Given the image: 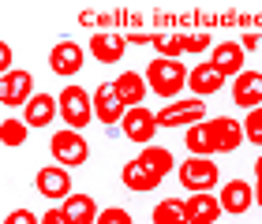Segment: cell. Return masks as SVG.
Here are the masks:
<instances>
[{
	"mask_svg": "<svg viewBox=\"0 0 262 224\" xmlns=\"http://www.w3.org/2000/svg\"><path fill=\"white\" fill-rule=\"evenodd\" d=\"M217 224H221V220H217Z\"/></svg>",
	"mask_w": 262,
	"mask_h": 224,
	"instance_id": "obj_35",
	"label": "cell"
},
{
	"mask_svg": "<svg viewBox=\"0 0 262 224\" xmlns=\"http://www.w3.org/2000/svg\"><path fill=\"white\" fill-rule=\"evenodd\" d=\"M86 53H90L98 64L113 67V64H120L124 56H127V34H116V30H98V34H90Z\"/></svg>",
	"mask_w": 262,
	"mask_h": 224,
	"instance_id": "obj_11",
	"label": "cell"
},
{
	"mask_svg": "<svg viewBox=\"0 0 262 224\" xmlns=\"http://www.w3.org/2000/svg\"><path fill=\"white\" fill-rule=\"evenodd\" d=\"M247 142L244 138V123L232 120V116H213V120H202L195 127L184 131V146L191 157H217V153H236Z\"/></svg>",
	"mask_w": 262,
	"mask_h": 224,
	"instance_id": "obj_1",
	"label": "cell"
},
{
	"mask_svg": "<svg viewBox=\"0 0 262 224\" xmlns=\"http://www.w3.org/2000/svg\"><path fill=\"white\" fill-rule=\"evenodd\" d=\"M202 120H206V101L199 97H180L158 112V127H195Z\"/></svg>",
	"mask_w": 262,
	"mask_h": 224,
	"instance_id": "obj_10",
	"label": "cell"
},
{
	"mask_svg": "<svg viewBox=\"0 0 262 224\" xmlns=\"http://www.w3.org/2000/svg\"><path fill=\"white\" fill-rule=\"evenodd\" d=\"M217 202L229 217H244L255 206V187L247 180H229L225 187H217Z\"/></svg>",
	"mask_w": 262,
	"mask_h": 224,
	"instance_id": "obj_15",
	"label": "cell"
},
{
	"mask_svg": "<svg viewBox=\"0 0 262 224\" xmlns=\"http://www.w3.org/2000/svg\"><path fill=\"white\" fill-rule=\"evenodd\" d=\"M56 105H60V120L68 123V131L82 135V127H90V120H94V93L82 90L79 82H68V86L56 93Z\"/></svg>",
	"mask_w": 262,
	"mask_h": 224,
	"instance_id": "obj_4",
	"label": "cell"
},
{
	"mask_svg": "<svg viewBox=\"0 0 262 224\" xmlns=\"http://www.w3.org/2000/svg\"><path fill=\"white\" fill-rule=\"evenodd\" d=\"M213 41L210 34H184V56H202V53H210L213 49Z\"/></svg>",
	"mask_w": 262,
	"mask_h": 224,
	"instance_id": "obj_26",
	"label": "cell"
},
{
	"mask_svg": "<svg viewBox=\"0 0 262 224\" xmlns=\"http://www.w3.org/2000/svg\"><path fill=\"white\" fill-rule=\"evenodd\" d=\"M240 123H244V138H247L251 146H258V150H262V109H251Z\"/></svg>",
	"mask_w": 262,
	"mask_h": 224,
	"instance_id": "obj_25",
	"label": "cell"
},
{
	"mask_svg": "<svg viewBox=\"0 0 262 224\" xmlns=\"http://www.w3.org/2000/svg\"><path fill=\"white\" fill-rule=\"evenodd\" d=\"M4 224H38V213H30V209H11L4 217Z\"/></svg>",
	"mask_w": 262,
	"mask_h": 224,
	"instance_id": "obj_29",
	"label": "cell"
},
{
	"mask_svg": "<svg viewBox=\"0 0 262 224\" xmlns=\"http://www.w3.org/2000/svg\"><path fill=\"white\" fill-rule=\"evenodd\" d=\"M255 206L262 209V187H255Z\"/></svg>",
	"mask_w": 262,
	"mask_h": 224,
	"instance_id": "obj_33",
	"label": "cell"
},
{
	"mask_svg": "<svg viewBox=\"0 0 262 224\" xmlns=\"http://www.w3.org/2000/svg\"><path fill=\"white\" fill-rule=\"evenodd\" d=\"M0 90H4V105L8 109H27V101L34 97V75L27 67H11V71L0 79Z\"/></svg>",
	"mask_w": 262,
	"mask_h": 224,
	"instance_id": "obj_14",
	"label": "cell"
},
{
	"mask_svg": "<svg viewBox=\"0 0 262 224\" xmlns=\"http://www.w3.org/2000/svg\"><path fill=\"white\" fill-rule=\"evenodd\" d=\"M150 217H154V224H187V209L180 198H161Z\"/></svg>",
	"mask_w": 262,
	"mask_h": 224,
	"instance_id": "obj_22",
	"label": "cell"
},
{
	"mask_svg": "<svg viewBox=\"0 0 262 224\" xmlns=\"http://www.w3.org/2000/svg\"><path fill=\"white\" fill-rule=\"evenodd\" d=\"M49 153H53V161L60 164V168L71 172V168H82V164L90 161V142H86L79 131H68V127H60V131H53Z\"/></svg>",
	"mask_w": 262,
	"mask_h": 224,
	"instance_id": "obj_6",
	"label": "cell"
},
{
	"mask_svg": "<svg viewBox=\"0 0 262 224\" xmlns=\"http://www.w3.org/2000/svg\"><path fill=\"white\" fill-rule=\"evenodd\" d=\"M142 79H146L150 93H158V97L165 101H180V93L187 90V67L180 60H161V56H154V60L146 64V71H142Z\"/></svg>",
	"mask_w": 262,
	"mask_h": 224,
	"instance_id": "obj_3",
	"label": "cell"
},
{
	"mask_svg": "<svg viewBox=\"0 0 262 224\" xmlns=\"http://www.w3.org/2000/svg\"><path fill=\"white\" fill-rule=\"evenodd\" d=\"M60 116V105L53 101V93H34L23 109V123L27 127H53V120Z\"/></svg>",
	"mask_w": 262,
	"mask_h": 224,
	"instance_id": "obj_19",
	"label": "cell"
},
{
	"mask_svg": "<svg viewBox=\"0 0 262 224\" xmlns=\"http://www.w3.org/2000/svg\"><path fill=\"white\" fill-rule=\"evenodd\" d=\"M82 60H86V53H82V45L75 38H60L53 45V53H49V67L60 79H71V75H79L82 71Z\"/></svg>",
	"mask_w": 262,
	"mask_h": 224,
	"instance_id": "obj_13",
	"label": "cell"
},
{
	"mask_svg": "<svg viewBox=\"0 0 262 224\" xmlns=\"http://www.w3.org/2000/svg\"><path fill=\"white\" fill-rule=\"evenodd\" d=\"M38 224H68V220H64V213H60V206H49V209L38 217Z\"/></svg>",
	"mask_w": 262,
	"mask_h": 224,
	"instance_id": "obj_30",
	"label": "cell"
},
{
	"mask_svg": "<svg viewBox=\"0 0 262 224\" xmlns=\"http://www.w3.org/2000/svg\"><path fill=\"white\" fill-rule=\"evenodd\" d=\"M113 86H116V93H120V101L127 105V109H139V105H146L150 86H146V79H142L139 71H120V75L113 79Z\"/></svg>",
	"mask_w": 262,
	"mask_h": 224,
	"instance_id": "obj_20",
	"label": "cell"
},
{
	"mask_svg": "<svg viewBox=\"0 0 262 224\" xmlns=\"http://www.w3.org/2000/svg\"><path fill=\"white\" fill-rule=\"evenodd\" d=\"M172 168H176L172 150H165V146H142L139 157H131L120 168V183L127 187V191H135V194H146V191H158L161 180Z\"/></svg>",
	"mask_w": 262,
	"mask_h": 224,
	"instance_id": "obj_2",
	"label": "cell"
},
{
	"mask_svg": "<svg viewBox=\"0 0 262 224\" xmlns=\"http://www.w3.org/2000/svg\"><path fill=\"white\" fill-rule=\"evenodd\" d=\"M127 105L120 101V93H116L113 82H101L98 90H94V120H98L105 131H120V120H124Z\"/></svg>",
	"mask_w": 262,
	"mask_h": 224,
	"instance_id": "obj_8",
	"label": "cell"
},
{
	"mask_svg": "<svg viewBox=\"0 0 262 224\" xmlns=\"http://www.w3.org/2000/svg\"><path fill=\"white\" fill-rule=\"evenodd\" d=\"M11 67H15V53H11V45H8V41H0V79H4Z\"/></svg>",
	"mask_w": 262,
	"mask_h": 224,
	"instance_id": "obj_28",
	"label": "cell"
},
{
	"mask_svg": "<svg viewBox=\"0 0 262 224\" xmlns=\"http://www.w3.org/2000/svg\"><path fill=\"white\" fill-rule=\"evenodd\" d=\"M0 105H4V90H0Z\"/></svg>",
	"mask_w": 262,
	"mask_h": 224,
	"instance_id": "obj_34",
	"label": "cell"
},
{
	"mask_svg": "<svg viewBox=\"0 0 262 224\" xmlns=\"http://www.w3.org/2000/svg\"><path fill=\"white\" fill-rule=\"evenodd\" d=\"M255 187H262V157L255 161Z\"/></svg>",
	"mask_w": 262,
	"mask_h": 224,
	"instance_id": "obj_32",
	"label": "cell"
},
{
	"mask_svg": "<svg viewBox=\"0 0 262 224\" xmlns=\"http://www.w3.org/2000/svg\"><path fill=\"white\" fill-rule=\"evenodd\" d=\"M258 45H262V38H258V34H244V38H240V49H244V53H255Z\"/></svg>",
	"mask_w": 262,
	"mask_h": 224,
	"instance_id": "obj_31",
	"label": "cell"
},
{
	"mask_svg": "<svg viewBox=\"0 0 262 224\" xmlns=\"http://www.w3.org/2000/svg\"><path fill=\"white\" fill-rule=\"evenodd\" d=\"M232 105L244 109V112L262 109V71H251V67H247L244 75L232 79Z\"/></svg>",
	"mask_w": 262,
	"mask_h": 224,
	"instance_id": "obj_16",
	"label": "cell"
},
{
	"mask_svg": "<svg viewBox=\"0 0 262 224\" xmlns=\"http://www.w3.org/2000/svg\"><path fill=\"white\" fill-rule=\"evenodd\" d=\"M150 45L161 60H180L184 56V34H150Z\"/></svg>",
	"mask_w": 262,
	"mask_h": 224,
	"instance_id": "obj_23",
	"label": "cell"
},
{
	"mask_svg": "<svg viewBox=\"0 0 262 224\" xmlns=\"http://www.w3.org/2000/svg\"><path fill=\"white\" fill-rule=\"evenodd\" d=\"M180 187H187V194H213V187L221 183V168L213 157H187L176 164Z\"/></svg>",
	"mask_w": 262,
	"mask_h": 224,
	"instance_id": "obj_5",
	"label": "cell"
},
{
	"mask_svg": "<svg viewBox=\"0 0 262 224\" xmlns=\"http://www.w3.org/2000/svg\"><path fill=\"white\" fill-rule=\"evenodd\" d=\"M210 64L217 67V71L225 75V79H236V75H244L247 71V53L240 49V41H217L210 49Z\"/></svg>",
	"mask_w": 262,
	"mask_h": 224,
	"instance_id": "obj_17",
	"label": "cell"
},
{
	"mask_svg": "<svg viewBox=\"0 0 262 224\" xmlns=\"http://www.w3.org/2000/svg\"><path fill=\"white\" fill-rule=\"evenodd\" d=\"M98 224H135V220H131V213L124 206H105L98 213Z\"/></svg>",
	"mask_w": 262,
	"mask_h": 224,
	"instance_id": "obj_27",
	"label": "cell"
},
{
	"mask_svg": "<svg viewBox=\"0 0 262 224\" xmlns=\"http://www.w3.org/2000/svg\"><path fill=\"white\" fill-rule=\"evenodd\" d=\"M27 138H30V127L23 120H15V116H8V120L0 123V146L19 150V146H27Z\"/></svg>",
	"mask_w": 262,
	"mask_h": 224,
	"instance_id": "obj_24",
	"label": "cell"
},
{
	"mask_svg": "<svg viewBox=\"0 0 262 224\" xmlns=\"http://www.w3.org/2000/svg\"><path fill=\"white\" fill-rule=\"evenodd\" d=\"M60 213L68 224H98L101 206L94 202V194H71L68 202H60Z\"/></svg>",
	"mask_w": 262,
	"mask_h": 224,
	"instance_id": "obj_21",
	"label": "cell"
},
{
	"mask_svg": "<svg viewBox=\"0 0 262 224\" xmlns=\"http://www.w3.org/2000/svg\"><path fill=\"white\" fill-rule=\"evenodd\" d=\"M34 191H38L41 198H49L53 206L68 202L71 194V172L60 168V164H45V168H38V176H34Z\"/></svg>",
	"mask_w": 262,
	"mask_h": 224,
	"instance_id": "obj_9",
	"label": "cell"
},
{
	"mask_svg": "<svg viewBox=\"0 0 262 224\" xmlns=\"http://www.w3.org/2000/svg\"><path fill=\"white\" fill-rule=\"evenodd\" d=\"M158 112L146 109V105H139V109H127L124 120H120V135L127 138V142H135L139 150L142 146H154V138H158Z\"/></svg>",
	"mask_w": 262,
	"mask_h": 224,
	"instance_id": "obj_7",
	"label": "cell"
},
{
	"mask_svg": "<svg viewBox=\"0 0 262 224\" xmlns=\"http://www.w3.org/2000/svg\"><path fill=\"white\" fill-rule=\"evenodd\" d=\"M225 82H229V79H225L210 60H199L195 67H187V90H191V97H199V101H206V97H213V93H221Z\"/></svg>",
	"mask_w": 262,
	"mask_h": 224,
	"instance_id": "obj_12",
	"label": "cell"
},
{
	"mask_svg": "<svg viewBox=\"0 0 262 224\" xmlns=\"http://www.w3.org/2000/svg\"><path fill=\"white\" fill-rule=\"evenodd\" d=\"M184 209H187V224H217L225 217L217 194H187Z\"/></svg>",
	"mask_w": 262,
	"mask_h": 224,
	"instance_id": "obj_18",
	"label": "cell"
}]
</instances>
